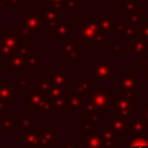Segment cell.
Segmentation results:
<instances>
[{"label": "cell", "instance_id": "1", "mask_svg": "<svg viewBox=\"0 0 148 148\" xmlns=\"http://www.w3.org/2000/svg\"><path fill=\"white\" fill-rule=\"evenodd\" d=\"M76 38L83 44L95 43L99 50L109 43V34L104 32L98 25V16H89L86 22L76 23Z\"/></svg>", "mask_w": 148, "mask_h": 148}, {"label": "cell", "instance_id": "2", "mask_svg": "<svg viewBox=\"0 0 148 148\" xmlns=\"http://www.w3.org/2000/svg\"><path fill=\"white\" fill-rule=\"evenodd\" d=\"M111 109V96L105 90H94L89 96L84 97L82 117L87 118L94 112H108Z\"/></svg>", "mask_w": 148, "mask_h": 148}, {"label": "cell", "instance_id": "3", "mask_svg": "<svg viewBox=\"0 0 148 148\" xmlns=\"http://www.w3.org/2000/svg\"><path fill=\"white\" fill-rule=\"evenodd\" d=\"M23 105L31 112H44L46 118L51 117L52 106L51 97L49 95H44L36 90H28L24 92Z\"/></svg>", "mask_w": 148, "mask_h": 148}, {"label": "cell", "instance_id": "4", "mask_svg": "<svg viewBox=\"0 0 148 148\" xmlns=\"http://www.w3.org/2000/svg\"><path fill=\"white\" fill-rule=\"evenodd\" d=\"M111 108L113 109V116L126 121H130L135 117V102L125 99L118 96H111Z\"/></svg>", "mask_w": 148, "mask_h": 148}, {"label": "cell", "instance_id": "5", "mask_svg": "<svg viewBox=\"0 0 148 148\" xmlns=\"http://www.w3.org/2000/svg\"><path fill=\"white\" fill-rule=\"evenodd\" d=\"M114 66L109 59H94L92 60V80L94 81H112Z\"/></svg>", "mask_w": 148, "mask_h": 148}, {"label": "cell", "instance_id": "6", "mask_svg": "<svg viewBox=\"0 0 148 148\" xmlns=\"http://www.w3.org/2000/svg\"><path fill=\"white\" fill-rule=\"evenodd\" d=\"M119 90H133L139 92L141 90L140 74H136L134 69H125L123 74L118 76V91Z\"/></svg>", "mask_w": 148, "mask_h": 148}, {"label": "cell", "instance_id": "7", "mask_svg": "<svg viewBox=\"0 0 148 148\" xmlns=\"http://www.w3.org/2000/svg\"><path fill=\"white\" fill-rule=\"evenodd\" d=\"M18 143L23 148H40V127H20Z\"/></svg>", "mask_w": 148, "mask_h": 148}, {"label": "cell", "instance_id": "8", "mask_svg": "<svg viewBox=\"0 0 148 148\" xmlns=\"http://www.w3.org/2000/svg\"><path fill=\"white\" fill-rule=\"evenodd\" d=\"M18 40L14 32H0V59H8L17 50Z\"/></svg>", "mask_w": 148, "mask_h": 148}, {"label": "cell", "instance_id": "9", "mask_svg": "<svg viewBox=\"0 0 148 148\" xmlns=\"http://www.w3.org/2000/svg\"><path fill=\"white\" fill-rule=\"evenodd\" d=\"M40 13V22H42V28H51L66 16L61 15V12L53 9L47 6H42L39 8Z\"/></svg>", "mask_w": 148, "mask_h": 148}, {"label": "cell", "instance_id": "10", "mask_svg": "<svg viewBox=\"0 0 148 148\" xmlns=\"http://www.w3.org/2000/svg\"><path fill=\"white\" fill-rule=\"evenodd\" d=\"M72 23L67 21V18H62L58 23H56L53 27L50 28V37L52 39L56 38H66L72 36Z\"/></svg>", "mask_w": 148, "mask_h": 148}, {"label": "cell", "instance_id": "11", "mask_svg": "<svg viewBox=\"0 0 148 148\" xmlns=\"http://www.w3.org/2000/svg\"><path fill=\"white\" fill-rule=\"evenodd\" d=\"M24 25L32 31L34 34H39L42 29V22H40V13L39 12H24L21 16Z\"/></svg>", "mask_w": 148, "mask_h": 148}, {"label": "cell", "instance_id": "12", "mask_svg": "<svg viewBox=\"0 0 148 148\" xmlns=\"http://www.w3.org/2000/svg\"><path fill=\"white\" fill-rule=\"evenodd\" d=\"M28 56L23 54L20 51H15L9 58H8V69L14 73V75H18V73L23 69H25V61Z\"/></svg>", "mask_w": 148, "mask_h": 148}, {"label": "cell", "instance_id": "13", "mask_svg": "<svg viewBox=\"0 0 148 148\" xmlns=\"http://www.w3.org/2000/svg\"><path fill=\"white\" fill-rule=\"evenodd\" d=\"M130 53L133 54L136 60L148 58V43L140 39L139 37L130 40Z\"/></svg>", "mask_w": 148, "mask_h": 148}, {"label": "cell", "instance_id": "14", "mask_svg": "<svg viewBox=\"0 0 148 148\" xmlns=\"http://www.w3.org/2000/svg\"><path fill=\"white\" fill-rule=\"evenodd\" d=\"M97 132L102 136L105 148H119V135L109 127H97Z\"/></svg>", "mask_w": 148, "mask_h": 148}, {"label": "cell", "instance_id": "15", "mask_svg": "<svg viewBox=\"0 0 148 148\" xmlns=\"http://www.w3.org/2000/svg\"><path fill=\"white\" fill-rule=\"evenodd\" d=\"M82 148H105V146L97 131L82 132Z\"/></svg>", "mask_w": 148, "mask_h": 148}, {"label": "cell", "instance_id": "16", "mask_svg": "<svg viewBox=\"0 0 148 148\" xmlns=\"http://www.w3.org/2000/svg\"><path fill=\"white\" fill-rule=\"evenodd\" d=\"M66 96H67L68 112H82L83 104H84V97L73 90H68Z\"/></svg>", "mask_w": 148, "mask_h": 148}, {"label": "cell", "instance_id": "17", "mask_svg": "<svg viewBox=\"0 0 148 148\" xmlns=\"http://www.w3.org/2000/svg\"><path fill=\"white\" fill-rule=\"evenodd\" d=\"M57 142L56 127H40V148H51Z\"/></svg>", "mask_w": 148, "mask_h": 148}, {"label": "cell", "instance_id": "18", "mask_svg": "<svg viewBox=\"0 0 148 148\" xmlns=\"http://www.w3.org/2000/svg\"><path fill=\"white\" fill-rule=\"evenodd\" d=\"M108 127L111 128L114 133L119 135L120 139H124L127 134V121L124 119H120L118 117H109L108 118Z\"/></svg>", "mask_w": 148, "mask_h": 148}, {"label": "cell", "instance_id": "19", "mask_svg": "<svg viewBox=\"0 0 148 148\" xmlns=\"http://www.w3.org/2000/svg\"><path fill=\"white\" fill-rule=\"evenodd\" d=\"M50 75L53 81V84H60V86H67V87H71L73 84L72 75L67 74L66 69H51Z\"/></svg>", "mask_w": 148, "mask_h": 148}, {"label": "cell", "instance_id": "20", "mask_svg": "<svg viewBox=\"0 0 148 148\" xmlns=\"http://www.w3.org/2000/svg\"><path fill=\"white\" fill-rule=\"evenodd\" d=\"M71 90L80 94L83 97H87L94 91L92 80H76L75 84L71 86Z\"/></svg>", "mask_w": 148, "mask_h": 148}, {"label": "cell", "instance_id": "21", "mask_svg": "<svg viewBox=\"0 0 148 148\" xmlns=\"http://www.w3.org/2000/svg\"><path fill=\"white\" fill-rule=\"evenodd\" d=\"M53 86V81L51 79V75L50 74H42L39 76L38 80L35 81V90L36 91H39L44 95H49L50 94V90Z\"/></svg>", "mask_w": 148, "mask_h": 148}, {"label": "cell", "instance_id": "22", "mask_svg": "<svg viewBox=\"0 0 148 148\" xmlns=\"http://www.w3.org/2000/svg\"><path fill=\"white\" fill-rule=\"evenodd\" d=\"M130 133L148 134V126L140 117H134L133 119L127 121V134Z\"/></svg>", "mask_w": 148, "mask_h": 148}, {"label": "cell", "instance_id": "23", "mask_svg": "<svg viewBox=\"0 0 148 148\" xmlns=\"http://www.w3.org/2000/svg\"><path fill=\"white\" fill-rule=\"evenodd\" d=\"M128 148H148V138L143 133H130Z\"/></svg>", "mask_w": 148, "mask_h": 148}, {"label": "cell", "instance_id": "24", "mask_svg": "<svg viewBox=\"0 0 148 148\" xmlns=\"http://www.w3.org/2000/svg\"><path fill=\"white\" fill-rule=\"evenodd\" d=\"M98 25L104 32L112 34L114 29V17L111 16L109 12H104L102 16H98Z\"/></svg>", "mask_w": 148, "mask_h": 148}, {"label": "cell", "instance_id": "25", "mask_svg": "<svg viewBox=\"0 0 148 148\" xmlns=\"http://www.w3.org/2000/svg\"><path fill=\"white\" fill-rule=\"evenodd\" d=\"M0 98L8 102L14 99V84L8 80H0Z\"/></svg>", "mask_w": 148, "mask_h": 148}, {"label": "cell", "instance_id": "26", "mask_svg": "<svg viewBox=\"0 0 148 148\" xmlns=\"http://www.w3.org/2000/svg\"><path fill=\"white\" fill-rule=\"evenodd\" d=\"M146 22V17L140 13H124V23L126 25L141 27Z\"/></svg>", "mask_w": 148, "mask_h": 148}, {"label": "cell", "instance_id": "27", "mask_svg": "<svg viewBox=\"0 0 148 148\" xmlns=\"http://www.w3.org/2000/svg\"><path fill=\"white\" fill-rule=\"evenodd\" d=\"M61 50H60V53L61 54H65V56H68L69 53H72L74 50L77 49V38L75 37H66V38H61Z\"/></svg>", "mask_w": 148, "mask_h": 148}, {"label": "cell", "instance_id": "28", "mask_svg": "<svg viewBox=\"0 0 148 148\" xmlns=\"http://www.w3.org/2000/svg\"><path fill=\"white\" fill-rule=\"evenodd\" d=\"M51 106L52 112H68L67 96L51 97Z\"/></svg>", "mask_w": 148, "mask_h": 148}, {"label": "cell", "instance_id": "29", "mask_svg": "<svg viewBox=\"0 0 148 148\" xmlns=\"http://www.w3.org/2000/svg\"><path fill=\"white\" fill-rule=\"evenodd\" d=\"M13 32H14L18 38H29V39H31V38H35V37H36V34H34L32 31H30V30L24 25V23H23L21 16L18 17V25L13 29Z\"/></svg>", "mask_w": 148, "mask_h": 148}, {"label": "cell", "instance_id": "30", "mask_svg": "<svg viewBox=\"0 0 148 148\" xmlns=\"http://www.w3.org/2000/svg\"><path fill=\"white\" fill-rule=\"evenodd\" d=\"M25 69L28 71H39L40 69V54H29L25 61Z\"/></svg>", "mask_w": 148, "mask_h": 148}, {"label": "cell", "instance_id": "31", "mask_svg": "<svg viewBox=\"0 0 148 148\" xmlns=\"http://www.w3.org/2000/svg\"><path fill=\"white\" fill-rule=\"evenodd\" d=\"M14 86L18 87V90L22 92H25L28 90H30V75L28 74H21L18 75V79L14 80L13 82Z\"/></svg>", "mask_w": 148, "mask_h": 148}, {"label": "cell", "instance_id": "32", "mask_svg": "<svg viewBox=\"0 0 148 148\" xmlns=\"http://www.w3.org/2000/svg\"><path fill=\"white\" fill-rule=\"evenodd\" d=\"M15 120L13 117H0V133H13Z\"/></svg>", "mask_w": 148, "mask_h": 148}, {"label": "cell", "instance_id": "33", "mask_svg": "<svg viewBox=\"0 0 148 148\" xmlns=\"http://www.w3.org/2000/svg\"><path fill=\"white\" fill-rule=\"evenodd\" d=\"M141 2L138 0H124V13H140Z\"/></svg>", "mask_w": 148, "mask_h": 148}, {"label": "cell", "instance_id": "34", "mask_svg": "<svg viewBox=\"0 0 148 148\" xmlns=\"http://www.w3.org/2000/svg\"><path fill=\"white\" fill-rule=\"evenodd\" d=\"M82 5L83 1L80 0H65L62 13H75Z\"/></svg>", "mask_w": 148, "mask_h": 148}, {"label": "cell", "instance_id": "35", "mask_svg": "<svg viewBox=\"0 0 148 148\" xmlns=\"http://www.w3.org/2000/svg\"><path fill=\"white\" fill-rule=\"evenodd\" d=\"M108 52L109 54H125L126 46L124 43H108Z\"/></svg>", "mask_w": 148, "mask_h": 148}, {"label": "cell", "instance_id": "36", "mask_svg": "<svg viewBox=\"0 0 148 148\" xmlns=\"http://www.w3.org/2000/svg\"><path fill=\"white\" fill-rule=\"evenodd\" d=\"M83 58V51L82 49H76L74 50L72 53H69L68 56H66V64L67 65H76L79 60H81Z\"/></svg>", "mask_w": 148, "mask_h": 148}, {"label": "cell", "instance_id": "37", "mask_svg": "<svg viewBox=\"0 0 148 148\" xmlns=\"http://www.w3.org/2000/svg\"><path fill=\"white\" fill-rule=\"evenodd\" d=\"M68 92L67 86H60V84H53L49 96L50 97H59V96H66Z\"/></svg>", "mask_w": 148, "mask_h": 148}, {"label": "cell", "instance_id": "38", "mask_svg": "<svg viewBox=\"0 0 148 148\" xmlns=\"http://www.w3.org/2000/svg\"><path fill=\"white\" fill-rule=\"evenodd\" d=\"M103 119H104L103 112H94L87 117V121L90 123L91 125L96 126V127H98V125L101 123H103Z\"/></svg>", "mask_w": 148, "mask_h": 148}, {"label": "cell", "instance_id": "39", "mask_svg": "<svg viewBox=\"0 0 148 148\" xmlns=\"http://www.w3.org/2000/svg\"><path fill=\"white\" fill-rule=\"evenodd\" d=\"M18 123H20V127H24V128L36 127L35 117H18Z\"/></svg>", "mask_w": 148, "mask_h": 148}, {"label": "cell", "instance_id": "40", "mask_svg": "<svg viewBox=\"0 0 148 148\" xmlns=\"http://www.w3.org/2000/svg\"><path fill=\"white\" fill-rule=\"evenodd\" d=\"M139 30H140V27L126 25V30H125V38H128L130 40L138 38V37H139Z\"/></svg>", "mask_w": 148, "mask_h": 148}, {"label": "cell", "instance_id": "41", "mask_svg": "<svg viewBox=\"0 0 148 148\" xmlns=\"http://www.w3.org/2000/svg\"><path fill=\"white\" fill-rule=\"evenodd\" d=\"M64 3H65V0H45V6L57 9L61 13L64 10Z\"/></svg>", "mask_w": 148, "mask_h": 148}, {"label": "cell", "instance_id": "42", "mask_svg": "<svg viewBox=\"0 0 148 148\" xmlns=\"http://www.w3.org/2000/svg\"><path fill=\"white\" fill-rule=\"evenodd\" d=\"M125 30H126V24L123 22H114V29H113V32L117 34V36L121 39V38H125Z\"/></svg>", "mask_w": 148, "mask_h": 148}, {"label": "cell", "instance_id": "43", "mask_svg": "<svg viewBox=\"0 0 148 148\" xmlns=\"http://www.w3.org/2000/svg\"><path fill=\"white\" fill-rule=\"evenodd\" d=\"M139 38L145 40L146 43H148V22L146 21L141 27H140V30H139Z\"/></svg>", "mask_w": 148, "mask_h": 148}, {"label": "cell", "instance_id": "44", "mask_svg": "<svg viewBox=\"0 0 148 148\" xmlns=\"http://www.w3.org/2000/svg\"><path fill=\"white\" fill-rule=\"evenodd\" d=\"M118 95L120 97L125 98V99L135 102V91H133V90H119L118 91Z\"/></svg>", "mask_w": 148, "mask_h": 148}, {"label": "cell", "instance_id": "45", "mask_svg": "<svg viewBox=\"0 0 148 148\" xmlns=\"http://www.w3.org/2000/svg\"><path fill=\"white\" fill-rule=\"evenodd\" d=\"M140 75L148 80V58L140 60Z\"/></svg>", "mask_w": 148, "mask_h": 148}, {"label": "cell", "instance_id": "46", "mask_svg": "<svg viewBox=\"0 0 148 148\" xmlns=\"http://www.w3.org/2000/svg\"><path fill=\"white\" fill-rule=\"evenodd\" d=\"M148 126V101L145 103V105H142L140 108V116H139Z\"/></svg>", "mask_w": 148, "mask_h": 148}, {"label": "cell", "instance_id": "47", "mask_svg": "<svg viewBox=\"0 0 148 148\" xmlns=\"http://www.w3.org/2000/svg\"><path fill=\"white\" fill-rule=\"evenodd\" d=\"M60 148H79V147H77V143H75L72 140V138H67L66 141H64L60 145Z\"/></svg>", "mask_w": 148, "mask_h": 148}, {"label": "cell", "instance_id": "48", "mask_svg": "<svg viewBox=\"0 0 148 148\" xmlns=\"http://www.w3.org/2000/svg\"><path fill=\"white\" fill-rule=\"evenodd\" d=\"M98 7H113L114 0H97Z\"/></svg>", "mask_w": 148, "mask_h": 148}, {"label": "cell", "instance_id": "49", "mask_svg": "<svg viewBox=\"0 0 148 148\" xmlns=\"http://www.w3.org/2000/svg\"><path fill=\"white\" fill-rule=\"evenodd\" d=\"M94 130H97V127L94 126V125H91L88 121L82 123V132H94Z\"/></svg>", "mask_w": 148, "mask_h": 148}, {"label": "cell", "instance_id": "50", "mask_svg": "<svg viewBox=\"0 0 148 148\" xmlns=\"http://www.w3.org/2000/svg\"><path fill=\"white\" fill-rule=\"evenodd\" d=\"M9 110V102L0 98V112H8Z\"/></svg>", "mask_w": 148, "mask_h": 148}, {"label": "cell", "instance_id": "51", "mask_svg": "<svg viewBox=\"0 0 148 148\" xmlns=\"http://www.w3.org/2000/svg\"><path fill=\"white\" fill-rule=\"evenodd\" d=\"M24 0H8V6L9 7H14V6H18L21 2H23Z\"/></svg>", "mask_w": 148, "mask_h": 148}, {"label": "cell", "instance_id": "52", "mask_svg": "<svg viewBox=\"0 0 148 148\" xmlns=\"http://www.w3.org/2000/svg\"><path fill=\"white\" fill-rule=\"evenodd\" d=\"M82 1H83V2H94V1L97 2V0H82Z\"/></svg>", "mask_w": 148, "mask_h": 148}, {"label": "cell", "instance_id": "53", "mask_svg": "<svg viewBox=\"0 0 148 148\" xmlns=\"http://www.w3.org/2000/svg\"><path fill=\"white\" fill-rule=\"evenodd\" d=\"M3 6V1L2 0H0V7H2Z\"/></svg>", "mask_w": 148, "mask_h": 148}, {"label": "cell", "instance_id": "54", "mask_svg": "<svg viewBox=\"0 0 148 148\" xmlns=\"http://www.w3.org/2000/svg\"><path fill=\"white\" fill-rule=\"evenodd\" d=\"M146 1H147V2H148V0H146Z\"/></svg>", "mask_w": 148, "mask_h": 148}]
</instances>
